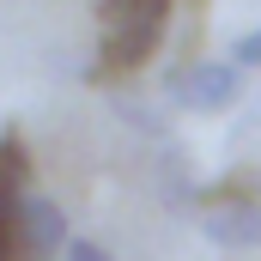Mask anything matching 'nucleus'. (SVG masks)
I'll list each match as a JSON object with an SVG mask.
<instances>
[{"instance_id": "obj_1", "label": "nucleus", "mask_w": 261, "mask_h": 261, "mask_svg": "<svg viewBox=\"0 0 261 261\" xmlns=\"http://www.w3.org/2000/svg\"><path fill=\"white\" fill-rule=\"evenodd\" d=\"M170 6H176V0H97V18H103L97 67H103V73L146 67L158 55L164 31H170Z\"/></svg>"}, {"instance_id": "obj_2", "label": "nucleus", "mask_w": 261, "mask_h": 261, "mask_svg": "<svg viewBox=\"0 0 261 261\" xmlns=\"http://www.w3.org/2000/svg\"><path fill=\"white\" fill-rule=\"evenodd\" d=\"M243 97V73L231 61H182V67H164V103H176V110H200V116H213V110H231Z\"/></svg>"}, {"instance_id": "obj_3", "label": "nucleus", "mask_w": 261, "mask_h": 261, "mask_svg": "<svg viewBox=\"0 0 261 261\" xmlns=\"http://www.w3.org/2000/svg\"><path fill=\"white\" fill-rule=\"evenodd\" d=\"M18 200H24V140L0 128V261H18Z\"/></svg>"}, {"instance_id": "obj_4", "label": "nucleus", "mask_w": 261, "mask_h": 261, "mask_svg": "<svg viewBox=\"0 0 261 261\" xmlns=\"http://www.w3.org/2000/svg\"><path fill=\"white\" fill-rule=\"evenodd\" d=\"M200 237L213 249H261V200H219L200 206Z\"/></svg>"}, {"instance_id": "obj_5", "label": "nucleus", "mask_w": 261, "mask_h": 261, "mask_svg": "<svg viewBox=\"0 0 261 261\" xmlns=\"http://www.w3.org/2000/svg\"><path fill=\"white\" fill-rule=\"evenodd\" d=\"M18 249L31 261L67 249V213L49 195H37V189H24V200H18Z\"/></svg>"}, {"instance_id": "obj_6", "label": "nucleus", "mask_w": 261, "mask_h": 261, "mask_svg": "<svg viewBox=\"0 0 261 261\" xmlns=\"http://www.w3.org/2000/svg\"><path fill=\"white\" fill-rule=\"evenodd\" d=\"M158 195H164V206H200V189H195V176H189V158H182V152H164V164H158Z\"/></svg>"}, {"instance_id": "obj_7", "label": "nucleus", "mask_w": 261, "mask_h": 261, "mask_svg": "<svg viewBox=\"0 0 261 261\" xmlns=\"http://www.w3.org/2000/svg\"><path fill=\"white\" fill-rule=\"evenodd\" d=\"M110 110H116V122H128L134 134H152V140H164V134H170V116H164V110H152V103H140V97H128V91H116V97H110Z\"/></svg>"}, {"instance_id": "obj_8", "label": "nucleus", "mask_w": 261, "mask_h": 261, "mask_svg": "<svg viewBox=\"0 0 261 261\" xmlns=\"http://www.w3.org/2000/svg\"><path fill=\"white\" fill-rule=\"evenodd\" d=\"M225 61L237 67V73H249V67H261V24H255V31H243V37L231 43V55H225Z\"/></svg>"}, {"instance_id": "obj_9", "label": "nucleus", "mask_w": 261, "mask_h": 261, "mask_svg": "<svg viewBox=\"0 0 261 261\" xmlns=\"http://www.w3.org/2000/svg\"><path fill=\"white\" fill-rule=\"evenodd\" d=\"M67 261H116L103 243H91V237H67V249H61Z\"/></svg>"}, {"instance_id": "obj_10", "label": "nucleus", "mask_w": 261, "mask_h": 261, "mask_svg": "<svg viewBox=\"0 0 261 261\" xmlns=\"http://www.w3.org/2000/svg\"><path fill=\"white\" fill-rule=\"evenodd\" d=\"M249 182H255V200H261V170H255V176H249Z\"/></svg>"}]
</instances>
